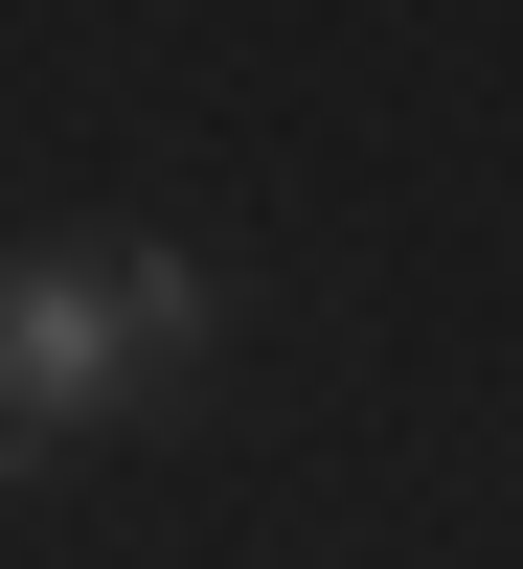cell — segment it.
<instances>
[{
  "mask_svg": "<svg viewBox=\"0 0 523 569\" xmlns=\"http://www.w3.org/2000/svg\"><path fill=\"white\" fill-rule=\"evenodd\" d=\"M205 342H228V297L182 251H46V273H0V479H46L91 410L182 388Z\"/></svg>",
  "mask_w": 523,
  "mask_h": 569,
  "instance_id": "1",
  "label": "cell"
}]
</instances>
